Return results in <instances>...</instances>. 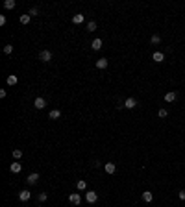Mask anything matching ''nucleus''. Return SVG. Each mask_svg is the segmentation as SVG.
I'll use <instances>...</instances> for the list:
<instances>
[{
	"label": "nucleus",
	"instance_id": "1",
	"mask_svg": "<svg viewBox=\"0 0 185 207\" xmlns=\"http://www.w3.org/2000/svg\"><path fill=\"white\" fill-rule=\"evenodd\" d=\"M69 201H71L72 205H80L82 204V196H80L78 192H71L69 194Z\"/></svg>",
	"mask_w": 185,
	"mask_h": 207
},
{
	"label": "nucleus",
	"instance_id": "2",
	"mask_svg": "<svg viewBox=\"0 0 185 207\" xmlns=\"http://www.w3.org/2000/svg\"><path fill=\"white\" fill-rule=\"evenodd\" d=\"M33 105H35V109H44L46 107V100H44L43 96H37L35 100H33Z\"/></svg>",
	"mask_w": 185,
	"mask_h": 207
},
{
	"label": "nucleus",
	"instance_id": "3",
	"mask_svg": "<svg viewBox=\"0 0 185 207\" xmlns=\"http://www.w3.org/2000/svg\"><path fill=\"white\" fill-rule=\"evenodd\" d=\"M39 59H41V61H44V63H48L50 59H52V52H50V50H41V54H39Z\"/></svg>",
	"mask_w": 185,
	"mask_h": 207
},
{
	"label": "nucleus",
	"instance_id": "4",
	"mask_svg": "<svg viewBox=\"0 0 185 207\" xmlns=\"http://www.w3.org/2000/svg\"><path fill=\"white\" fill-rule=\"evenodd\" d=\"M85 200L89 201V204H94V201L98 200V194L94 192V190H89V192H85Z\"/></svg>",
	"mask_w": 185,
	"mask_h": 207
},
{
	"label": "nucleus",
	"instance_id": "5",
	"mask_svg": "<svg viewBox=\"0 0 185 207\" xmlns=\"http://www.w3.org/2000/svg\"><path fill=\"white\" fill-rule=\"evenodd\" d=\"M135 105H137L135 98H126V100H124V107H126V109H133Z\"/></svg>",
	"mask_w": 185,
	"mask_h": 207
},
{
	"label": "nucleus",
	"instance_id": "6",
	"mask_svg": "<svg viewBox=\"0 0 185 207\" xmlns=\"http://www.w3.org/2000/svg\"><path fill=\"white\" fill-rule=\"evenodd\" d=\"M26 181H28L30 185H35L37 181H39V174H37V172H32V174H30L28 178H26Z\"/></svg>",
	"mask_w": 185,
	"mask_h": 207
},
{
	"label": "nucleus",
	"instance_id": "7",
	"mask_svg": "<svg viewBox=\"0 0 185 207\" xmlns=\"http://www.w3.org/2000/svg\"><path fill=\"white\" fill-rule=\"evenodd\" d=\"M176 98H178V94L174 93V91H170V93L165 94V102H168V104H170V102H176Z\"/></svg>",
	"mask_w": 185,
	"mask_h": 207
},
{
	"label": "nucleus",
	"instance_id": "8",
	"mask_svg": "<svg viewBox=\"0 0 185 207\" xmlns=\"http://www.w3.org/2000/svg\"><path fill=\"white\" fill-rule=\"evenodd\" d=\"M152 59H154L156 63H161V61H165V54H163V52H154V54H152Z\"/></svg>",
	"mask_w": 185,
	"mask_h": 207
},
{
	"label": "nucleus",
	"instance_id": "9",
	"mask_svg": "<svg viewBox=\"0 0 185 207\" xmlns=\"http://www.w3.org/2000/svg\"><path fill=\"white\" fill-rule=\"evenodd\" d=\"M30 198H32V192H28V190H21L19 192V200L21 201H28Z\"/></svg>",
	"mask_w": 185,
	"mask_h": 207
},
{
	"label": "nucleus",
	"instance_id": "10",
	"mask_svg": "<svg viewBox=\"0 0 185 207\" xmlns=\"http://www.w3.org/2000/svg\"><path fill=\"white\" fill-rule=\"evenodd\" d=\"M9 170H11L13 174H19L22 170V165L21 163H11V165H9Z\"/></svg>",
	"mask_w": 185,
	"mask_h": 207
},
{
	"label": "nucleus",
	"instance_id": "11",
	"mask_svg": "<svg viewBox=\"0 0 185 207\" xmlns=\"http://www.w3.org/2000/svg\"><path fill=\"white\" fill-rule=\"evenodd\" d=\"M104 170H106L107 174H115L117 166H115V163H106V165H104Z\"/></svg>",
	"mask_w": 185,
	"mask_h": 207
},
{
	"label": "nucleus",
	"instance_id": "12",
	"mask_svg": "<svg viewBox=\"0 0 185 207\" xmlns=\"http://www.w3.org/2000/svg\"><path fill=\"white\" fill-rule=\"evenodd\" d=\"M59 117H61V111H59V109H52L48 113V118H52V120H58Z\"/></svg>",
	"mask_w": 185,
	"mask_h": 207
},
{
	"label": "nucleus",
	"instance_id": "13",
	"mask_svg": "<svg viewBox=\"0 0 185 207\" xmlns=\"http://www.w3.org/2000/svg\"><path fill=\"white\" fill-rule=\"evenodd\" d=\"M102 46H104L102 39H94V41L91 43V48H93V50H100V48H102Z\"/></svg>",
	"mask_w": 185,
	"mask_h": 207
},
{
	"label": "nucleus",
	"instance_id": "14",
	"mask_svg": "<svg viewBox=\"0 0 185 207\" xmlns=\"http://www.w3.org/2000/svg\"><path fill=\"white\" fill-rule=\"evenodd\" d=\"M83 21H85V17H83L82 13H76V15L72 17V22H74V24H82Z\"/></svg>",
	"mask_w": 185,
	"mask_h": 207
},
{
	"label": "nucleus",
	"instance_id": "15",
	"mask_svg": "<svg viewBox=\"0 0 185 207\" xmlns=\"http://www.w3.org/2000/svg\"><path fill=\"white\" fill-rule=\"evenodd\" d=\"M6 82H8V85H11V87H13V85H17V82H19V78L15 76V74H9Z\"/></svg>",
	"mask_w": 185,
	"mask_h": 207
},
{
	"label": "nucleus",
	"instance_id": "16",
	"mask_svg": "<svg viewBox=\"0 0 185 207\" xmlns=\"http://www.w3.org/2000/svg\"><path fill=\"white\" fill-rule=\"evenodd\" d=\"M107 67V59L106 57H100L96 61V69H106Z\"/></svg>",
	"mask_w": 185,
	"mask_h": 207
},
{
	"label": "nucleus",
	"instance_id": "17",
	"mask_svg": "<svg viewBox=\"0 0 185 207\" xmlns=\"http://www.w3.org/2000/svg\"><path fill=\"white\" fill-rule=\"evenodd\" d=\"M143 200L146 201V204H150V201L154 200V196H152V192H150V190H144V192H143Z\"/></svg>",
	"mask_w": 185,
	"mask_h": 207
},
{
	"label": "nucleus",
	"instance_id": "18",
	"mask_svg": "<svg viewBox=\"0 0 185 207\" xmlns=\"http://www.w3.org/2000/svg\"><path fill=\"white\" fill-rule=\"evenodd\" d=\"M15 6H17L15 0H6V2H4V8H6V9H13Z\"/></svg>",
	"mask_w": 185,
	"mask_h": 207
},
{
	"label": "nucleus",
	"instance_id": "19",
	"mask_svg": "<svg viewBox=\"0 0 185 207\" xmlns=\"http://www.w3.org/2000/svg\"><path fill=\"white\" fill-rule=\"evenodd\" d=\"M76 189L78 190H83V189H87V181H83V179H80L78 183H76Z\"/></svg>",
	"mask_w": 185,
	"mask_h": 207
},
{
	"label": "nucleus",
	"instance_id": "20",
	"mask_svg": "<svg viewBox=\"0 0 185 207\" xmlns=\"http://www.w3.org/2000/svg\"><path fill=\"white\" fill-rule=\"evenodd\" d=\"M30 21H32V17H30V15H26V13L21 15V24H28Z\"/></svg>",
	"mask_w": 185,
	"mask_h": 207
},
{
	"label": "nucleus",
	"instance_id": "21",
	"mask_svg": "<svg viewBox=\"0 0 185 207\" xmlns=\"http://www.w3.org/2000/svg\"><path fill=\"white\" fill-rule=\"evenodd\" d=\"M94 30H96V22H94V21H89V22H87V32H94Z\"/></svg>",
	"mask_w": 185,
	"mask_h": 207
},
{
	"label": "nucleus",
	"instance_id": "22",
	"mask_svg": "<svg viewBox=\"0 0 185 207\" xmlns=\"http://www.w3.org/2000/svg\"><path fill=\"white\" fill-rule=\"evenodd\" d=\"M167 115H168L167 109H159V111H157V117H159V118H167Z\"/></svg>",
	"mask_w": 185,
	"mask_h": 207
},
{
	"label": "nucleus",
	"instance_id": "23",
	"mask_svg": "<svg viewBox=\"0 0 185 207\" xmlns=\"http://www.w3.org/2000/svg\"><path fill=\"white\" fill-rule=\"evenodd\" d=\"M22 157V150H13V159H21Z\"/></svg>",
	"mask_w": 185,
	"mask_h": 207
},
{
	"label": "nucleus",
	"instance_id": "24",
	"mask_svg": "<svg viewBox=\"0 0 185 207\" xmlns=\"http://www.w3.org/2000/svg\"><path fill=\"white\" fill-rule=\"evenodd\" d=\"M11 52H13V44H6V46H4V54H8V55H9Z\"/></svg>",
	"mask_w": 185,
	"mask_h": 207
},
{
	"label": "nucleus",
	"instance_id": "25",
	"mask_svg": "<svg viewBox=\"0 0 185 207\" xmlns=\"http://www.w3.org/2000/svg\"><path fill=\"white\" fill-rule=\"evenodd\" d=\"M161 43V37L159 35H152V44H159Z\"/></svg>",
	"mask_w": 185,
	"mask_h": 207
},
{
	"label": "nucleus",
	"instance_id": "26",
	"mask_svg": "<svg viewBox=\"0 0 185 207\" xmlns=\"http://www.w3.org/2000/svg\"><path fill=\"white\" fill-rule=\"evenodd\" d=\"M28 15H30V17H35V15H39V9H37V8H32Z\"/></svg>",
	"mask_w": 185,
	"mask_h": 207
},
{
	"label": "nucleus",
	"instance_id": "27",
	"mask_svg": "<svg viewBox=\"0 0 185 207\" xmlns=\"http://www.w3.org/2000/svg\"><path fill=\"white\" fill-rule=\"evenodd\" d=\"M46 198H48L46 192H39V201H46Z\"/></svg>",
	"mask_w": 185,
	"mask_h": 207
},
{
	"label": "nucleus",
	"instance_id": "28",
	"mask_svg": "<svg viewBox=\"0 0 185 207\" xmlns=\"http://www.w3.org/2000/svg\"><path fill=\"white\" fill-rule=\"evenodd\" d=\"M6 17H4V15H0V26H6Z\"/></svg>",
	"mask_w": 185,
	"mask_h": 207
},
{
	"label": "nucleus",
	"instance_id": "29",
	"mask_svg": "<svg viewBox=\"0 0 185 207\" xmlns=\"http://www.w3.org/2000/svg\"><path fill=\"white\" fill-rule=\"evenodd\" d=\"M178 196H179V200H185V189L179 190V194H178Z\"/></svg>",
	"mask_w": 185,
	"mask_h": 207
},
{
	"label": "nucleus",
	"instance_id": "30",
	"mask_svg": "<svg viewBox=\"0 0 185 207\" xmlns=\"http://www.w3.org/2000/svg\"><path fill=\"white\" fill-rule=\"evenodd\" d=\"M0 98H6V89H0Z\"/></svg>",
	"mask_w": 185,
	"mask_h": 207
}]
</instances>
